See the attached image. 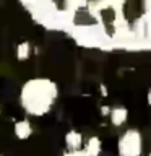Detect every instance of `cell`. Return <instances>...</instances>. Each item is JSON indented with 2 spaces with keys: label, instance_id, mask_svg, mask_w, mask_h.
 I'll return each instance as SVG.
<instances>
[{
  "label": "cell",
  "instance_id": "6da1fadb",
  "mask_svg": "<svg viewBox=\"0 0 151 156\" xmlns=\"http://www.w3.org/2000/svg\"><path fill=\"white\" fill-rule=\"evenodd\" d=\"M58 98L57 83L46 76L29 78L19 90V102L28 115L42 117L52 109Z\"/></svg>",
  "mask_w": 151,
  "mask_h": 156
},
{
  "label": "cell",
  "instance_id": "7a4b0ae2",
  "mask_svg": "<svg viewBox=\"0 0 151 156\" xmlns=\"http://www.w3.org/2000/svg\"><path fill=\"white\" fill-rule=\"evenodd\" d=\"M117 151H119V156H141L143 136H141L140 130H125L117 140Z\"/></svg>",
  "mask_w": 151,
  "mask_h": 156
},
{
  "label": "cell",
  "instance_id": "3957f363",
  "mask_svg": "<svg viewBox=\"0 0 151 156\" xmlns=\"http://www.w3.org/2000/svg\"><path fill=\"white\" fill-rule=\"evenodd\" d=\"M128 119V111L127 107L124 106H117V107H112L111 112H109V120L114 127H122Z\"/></svg>",
  "mask_w": 151,
  "mask_h": 156
},
{
  "label": "cell",
  "instance_id": "277c9868",
  "mask_svg": "<svg viewBox=\"0 0 151 156\" xmlns=\"http://www.w3.org/2000/svg\"><path fill=\"white\" fill-rule=\"evenodd\" d=\"M13 132H15V136H16L18 140H28L29 136L33 135V125L28 119L18 120V122H15Z\"/></svg>",
  "mask_w": 151,
  "mask_h": 156
},
{
  "label": "cell",
  "instance_id": "5b68a950",
  "mask_svg": "<svg viewBox=\"0 0 151 156\" xmlns=\"http://www.w3.org/2000/svg\"><path fill=\"white\" fill-rule=\"evenodd\" d=\"M65 145L68 151H76V150H83V135L76 130H70L65 135Z\"/></svg>",
  "mask_w": 151,
  "mask_h": 156
},
{
  "label": "cell",
  "instance_id": "8992f818",
  "mask_svg": "<svg viewBox=\"0 0 151 156\" xmlns=\"http://www.w3.org/2000/svg\"><path fill=\"white\" fill-rule=\"evenodd\" d=\"M101 150H102V143H101V138L96 135H93L88 138V141L85 143V151L90 156H99L101 154Z\"/></svg>",
  "mask_w": 151,
  "mask_h": 156
},
{
  "label": "cell",
  "instance_id": "52a82bcc",
  "mask_svg": "<svg viewBox=\"0 0 151 156\" xmlns=\"http://www.w3.org/2000/svg\"><path fill=\"white\" fill-rule=\"evenodd\" d=\"M29 44L28 42H23V44H19L18 49H16V57H18V60H24V58H28L29 57Z\"/></svg>",
  "mask_w": 151,
  "mask_h": 156
},
{
  "label": "cell",
  "instance_id": "ba28073f",
  "mask_svg": "<svg viewBox=\"0 0 151 156\" xmlns=\"http://www.w3.org/2000/svg\"><path fill=\"white\" fill-rule=\"evenodd\" d=\"M63 156H90V154L85 151V148H83V150H76V151H67Z\"/></svg>",
  "mask_w": 151,
  "mask_h": 156
},
{
  "label": "cell",
  "instance_id": "9c48e42d",
  "mask_svg": "<svg viewBox=\"0 0 151 156\" xmlns=\"http://www.w3.org/2000/svg\"><path fill=\"white\" fill-rule=\"evenodd\" d=\"M146 101H148V104L151 106V88L148 90V93H146Z\"/></svg>",
  "mask_w": 151,
  "mask_h": 156
},
{
  "label": "cell",
  "instance_id": "30bf717a",
  "mask_svg": "<svg viewBox=\"0 0 151 156\" xmlns=\"http://www.w3.org/2000/svg\"><path fill=\"white\" fill-rule=\"evenodd\" d=\"M148 156H151V151H149V154H148Z\"/></svg>",
  "mask_w": 151,
  "mask_h": 156
},
{
  "label": "cell",
  "instance_id": "8fae6325",
  "mask_svg": "<svg viewBox=\"0 0 151 156\" xmlns=\"http://www.w3.org/2000/svg\"><path fill=\"white\" fill-rule=\"evenodd\" d=\"M0 114H2V111H0Z\"/></svg>",
  "mask_w": 151,
  "mask_h": 156
}]
</instances>
